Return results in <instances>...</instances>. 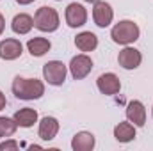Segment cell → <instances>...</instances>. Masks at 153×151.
I'll list each match as a JSON object with an SVG mask.
<instances>
[{"label": "cell", "instance_id": "obj_1", "mask_svg": "<svg viewBox=\"0 0 153 151\" xmlns=\"http://www.w3.org/2000/svg\"><path fill=\"white\" fill-rule=\"evenodd\" d=\"M13 94L18 100H39L45 94V84L38 78H23L16 76L13 80Z\"/></svg>", "mask_w": 153, "mask_h": 151}, {"label": "cell", "instance_id": "obj_2", "mask_svg": "<svg viewBox=\"0 0 153 151\" xmlns=\"http://www.w3.org/2000/svg\"><path fill=\"white\" fill-rule=\"evenodd\" d=\"M139 27L137 23H134L132 20H121L119 23H116L111 30V38L114 43L117 44H130V43H135L139 39Z\"/></svg>", "mask_w": 153, "mask_h": 151}, {"label": "cell", "instance_id": "obj_3", "mask_svg": "<svg viewBox=\"0 0 153 151\" xmlns=\"http://www.w3.org/2000/svg\"><path fill=\"white\" fill-rule=\"evenodd\" d=\"M34 27L41 32H55L59 29V13L50 5L39 7L34 14Z\"/></svg>", "mask_w": 153, "mask_h": 151}, {"label": "cell", "instance_id": "obj_4", "mask_svg": "<svg viewBox=\"0 0 153 151\" xmlns=\"http://www.w3.org/2000/svg\"><path fill=\"white\" fill-rule=\"evenodd\" d=\"M66 66L61 61H48L43 66V76L50 85H62L66 80Z\"/></svg>", "mask_w": 153, "mask_h": 151}, {"label": "cell", "instance_id": "obj_5", "mask_svg": "<svg viewBox=\"0 0 153 151\" xmlns=\"http://www.w3.org/2000/svg\"><path fill=\"white\" fill-rule=\"evenodd\" d=\"M112 18H114V11H112L111 4L102 2V0L94 2V7H93V20H94V23H96L98 27H102V29L109 27V25L112 23Z\"/></svg>", "mask_w": 153, "mask_h": 151}, {"label": "cell", "instance_id": "obj_6", "mask_svg": "<svg viewBox=\"0 0 153 151\" xmlns=\"http://www.w3.org/2000/svg\"><path fill=\"white\" fill-rule=\"evenodd\" d=\"M91 70H93V61H91V57H87L84 53L82 55H75L71 59V62H70V71H71V76L75 80L85 78L91 73Z\"/></svg>", "mask_w": 153, "mask_h": 151}, {"label": "cell", "instance_id": "obj_7", "mask_svg": "<svg viewBox=\"0 0 153 151\" xmlns=\"http://www.w3.org/2000/svg\"><path fill=\"white\" fill-rule=\"evenodd\" d=\"M66 23L71 27V29H76V27H82V25H85V21H87V11H85V7L84 5H80V4H70L68 7H66Z\"/></svg>", "mask_w": 153, "mask_h": 151}, {"label": "cell", "instance_id": "obj_8", "mask_svg": "<svg viewBox=\"0 0 153 151\" xmlns=\"http://www.w3.org/2000/svg\"><path fill=\"white\" fill-rule=\"evenodd\" d=\"M141 61H143L141 52L135 50V48H130V46L123 48L119 52V55H117V62L125 70H135V68H139L141 66Z\"/></svg>", "mask_w": 153, "mask_h": 151}, {"label": "cell", "instance_id": "obj_9", "mask_svg": "<svg viewBox=\"0 0 153 151\" xmlns=\"http://www.w3.org/2000/svg\"><path fill=\"white\" fill-rule=\"evenodd\" d=\"M23 53V46L18 39L7 38L0 41V59L4 61H14Z\"/></svg>", "mask_w": 153, "mask_h": 151}, {"label": "cell", "instance_id": "obj_10", "mask_svg": "<svg viewBox=\"0 0 153 151\" xmlns=\"http://www.w3.org/2000/svg\"><path fill=\"white\" fill-rule=\"evenodd\" d=\"M96 85H98L100 93L107 94V96H114L121 89V82H119V78L114 73H103V75H100L98 80H96Z\"/></svg>", "mask_w": 153, "mask_h": 151}, {"label": "cell", "instance_id": "obj_11", "mask_svg": "<svg viewBox=\"0 0 153 151\" xmlns=\"http://www.w3.org/2000/svg\"><path fill=\"white\" fill-rule=\"evenodd\" d=\"M126 117L130 123H134L135 126H144L146 123V109L141 101L134 100L126 105Z\"/></svg>", "mask_w": 153, "mask_h": 151}, {"label": "cell", "instance_id": "obj_12", "mask_svg": "<svg viewBox=\"0 0 153 151\" xmlns=\"http://www.w3.org/2000/svg\"><path fill=\"white\" fill-rule=\"evenodd\" d=\"M57 132H59V121H57L55 117L46 115V117L41 119L38 133H39V137H41L43 141H52V139H55Z\"/></svg>", "mask_w": 153, "mask_h": 151}, {"label": "cell", "instance_id": "obj_13", "mask_svg": "<svg viewBox=\"0 0 153 151\" xmlns=\"http://www.w3.org/2000/svg\"><path fill=\"white\" fill-rule=\"evenodd\" d=\"M32 27H34V18H32L30 14H25V13L16 14V16L13 18V21H11L13 32H16V34H20V36L29 34V32L32 30Z\"/></svg>", "mask_w": 153, "mask_h": 151}, {"label": "cell", "instance_id": "obj_14", "mask_svg": "<svg viewBox=\"0 0 153 151\" xmlns=\"http://www.w3.org/2000/svg\"><path fill=\"white\" fill-rule=\"evenodd\" d=\"M94 144H96L94 135L89 132H78V133H75V137L71 141L73 151H91L94 148Z\"/></svg>", "mask_w": 153, "mask_h": 151}, {"label": "cell", "instance_id": "obj_15", "mask_svg": "<svg viewBox=\"0 0 153 151\" xmlns=\"http://www.w3.org/2000/svg\"><path fill=\"white\" fill-rule=\"evenodd\" d=\"M114 137L117 142H130L135 139V124L132 123H119L114 128Z\"/></svg>", "mask_w": 153, "mask_h": 151}, {"label": "cell", "instance_id": "obj_16", "mask_svg": "<svg viewBox=\"0 0 153 151\" xmlns=\"http://www.w3.org/2000/svg\"><path fill=\"white\" fill-rule=\"evenodd\" d=\"M75 46L80 52H93L98 46V38L93 32H80L75 38Z\"/></svg>", "mask_w": 153, "mask_h": 151}, {"label": "cell", "instance_id": "obj_17", "mask_svg": "<svg viewBox=\"0 0 153 151\" xmlns=\"http://www.w3.org/2000/svg\"><path fill=\"white\" fill-rule=\"evenodd\" d=\"M14 121H16L18 126H22V128H30V126H34V123L38 121V112H36L34 109H29V107L20 109L18 112L14 114Z\"/></svg>", "mask_w": 153, "mask_h": 151}, {"label": "cell", "instance_id": "obj_18", "mask_svg": "<svg viewBox=\"0 0 153 151\" xmlns=\"http://www.w3.org/2000/svg\"><path fill=\"white\" fill-rule=\"evenodd\" d=\"M52 48L50 41L45 38H34V39H29L27 43V50L30 52L32 57H43L48 50Z\"/></svg>", "mask_w": 153, "mask_h": 151}, {"label": "cell", "instance_id": "obj_19", "mask_svg": "<svg viewBox=\"0 0 153 151\" xmlns=\"http://www.w3.org/2000/svg\"><path fill=\"white\" fill-rule=\"evenodd\" d=\"M16 128H18V123L14 121V117L13 119L11 117H0V137L2 139L14 135Z\"/></svg>", "mask_w": 153, "mask_h": 151}, {"label": "cell", "instance_id": "obj_20", "mask_svg": "<svg viewBox=\"0 0 153 151\" xmlns=\"http://www.w3.org/2000/svg\"><path fill=\"white\" fill-rule=\"evenodd\" d=\"M4 150H18V142L16 141H5V142H0V151Z\"/></svg>", "mask_w": 153, "mask_h": 151}, {"label": "cell", "instance_id": "obj_21", "mask_svg": "<svg viewBox=\"0 0 153 151\" xmlns=\"http://www.w3.org/2000/svg\"><path fill=\"white\" fill-rule=\"evenodd\" d=\"M5 105H7V100H5V94L0 91V110H4L5 109Z\"/></svg>", "mask_w": 153, "mask_h": 151}, {"label": "cell", "instance_id": "obj_22", "mask_svg": "<svg viewBox=\"0 0 153 151\" xmlns=\"http://www.w3.org/2000/svg\"><path fill=\"white\" fill-rule=\"evenodd\" d=\"M4 29H5V20H4V16H2V13H0V36H2Z\"/></svg>", "mask_w": 153, "mask_h": 151}, {"label": "cell", "instance_id": "obj_23", "mask_svg": "<svg viewBox=\"0 0 153 151\" xmlns=\"http://www.w3.org/2000/svg\"><path fill=\"white\" fill-rule=\"evenodd\" d=\"M16 2H18L20 5H29V4H32L34 0H16Z\"/></svg>", "mask_w": 153, "mask_h": 151}, {"label": "cell", "instance_id": "obj_24", "mask_svg": "<svg viewBox=\"0 0 153 151\" xmlns=\"http://www.w3.org/2000/svg\"><path fill=\"white\" fill-rule=\"evenodd\" d=\"M85 2H91V4H94V2H98V0H85Z\"/></svg>", "mask_w": 153, "mask_h": 151}]
</instances>
